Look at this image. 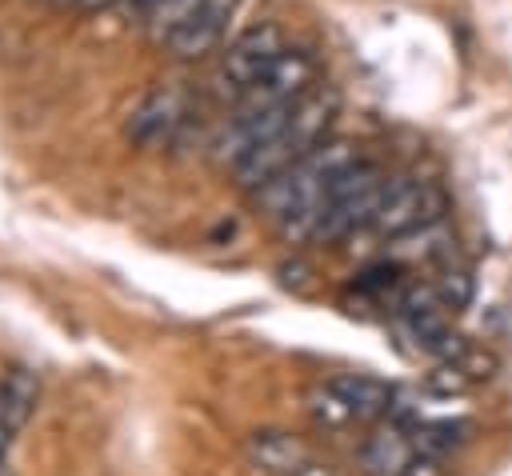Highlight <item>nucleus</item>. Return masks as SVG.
<instances>
[{"mask_svg": "<svg viewBox=\"0 0 512 476\" xmlns=\"http://www.w3.org/2000/svg\"><path fill=\"white\" fill-rule=\"evenodd\" d=\"M432 288H436V296H440V304L448 312H460L472 300V272H468V264H460L456 256H448L440 264V276H436Z\"/></svg>", "mask_w": 512, "mask_h": 476, "instance_id": "obj_13", "label": "nucleus"}, {"mask_svg": "<svg viewBox=\"0 0 512 476\" xmlns=\"http://www.w3.org/2000/svg\"><path fill=\"white\" fill-rule=\"evenodd\" d=\"M336 112H340V92L336 88H308L296 108H292V120H288V136L300 144V152H312L316 144L328 140V128L336 124Z\"/></svg>", "mask_w": 512, "mask_h": 476, "instance_id": "obj_8", "label": "nucleus"}, {"mask_svg": "<svg viewBox=\"0 0 512 476\" xmlns=\"http://www.w3.org/2000/svg\"><path fill=\"white\" fill-rule=\"evenodd\" d=\"M0 476H4V464H0Z\"/></svg>", "mask_w": 512, "mask_h": 476, "instance_id": "obj_22", "label": "nucleus"}, {"mask_svg": "<svg viewBox=\"0 0 512 476\" xmlns=\"http://www.w3.org/2000/svg\"><path fill=\"white\" fill-rule=\"evenodd\" d=\"M420 224H428V184L416 176H388L380 192V208L372 216V232L396 240Z\"/></svg>", "mask_w": 512, "mask_h": 476, "instance_id": "obj_4", "label": "nucleus"}, {"mask_svg": "<svg viewBox=\"0 0 512 476\" xmlns=\"http://www.w3.org/2000/svg\"><path fill=\"white\" fill-rule=\"evenodd\" d=\"M308 88H316V60L304 48H284L240 96L236 112H260L276 104H296Z\"/></svg>", "mask_w": 512, "mask_h": 476, "instance_id": "obj_1", "label": "nucleus"}, {"mask_svg": "<svg viewBox=\"0 0 512 476\" xmlns=\"http://www.w3.org/2000/svg\"><path fill=\"white\" fill-rule=\"evenodd\" d=\"M300 156H304L300 144H296V140L288 136V128H284L280 136L260 140L252 152H244V156L232 164V184H236L240 192H256V188H264L268 180H276L280 172H288Z\"/></svg>", "mask_w": 512, "mask_h": 476, "instance_id": "obj_6", "label": "nucleus"}, {"mask_svg": "<svg viewBox=\"0 0 512 476\" xmlns=\"http://www.w3.org/2000/svg\"><path fill=\"white\" fill-rule=\"evenodd\" d=\"M332 388L352 404L356 420H376V416H388V404H392V388L376 376H364V372H348V376H336Z\"/></svg>", "mask_w": 512, "mask_h": 476, "instance_id": "obj_10", "label": "nucleus"}, {"mask_svg": "<svg viewBox=\"0 0 512 476\" xmlns=\"http://www.w3.org/2000/svg\"><path fill=\"white\" fill-rule=\"evenodd\" d=\"M308 412H312V420H316V424H324V428H332V432H336V428H348V424L356 420L352 404L332 388V380L308 392Z\"/></svg>", "mask_w": 512, "mask_h": 476, "instance_id": "obj_14", "label": "nucleus"}, {"mask_svg": "<svg viewBox=\"0 0 512 476\" xmlns=\"http://www.w3.org/2000/svg\"><path fill=\"white\" fill-rule=\"evenodd\" d=\"M468 384H472V376H468L460 364H448V360H440V364L428 372V388H432V392H444V396H448V392H464Z\"/></svg>", "mask_w": 512, "mask_h": 476, "instance_id": "obj_16", "label": "nucleus"}, {"mask_svg": "<svg viewBox=\"0 0 512 476\" xmlns=\"http://www.w3.org/2000/svg\"><path fill=\"white\" fill-rule=\"evenodd\" d=\"M112 4H120V0H80L76 8H84V12H100V8H112Z\"/></svg>", "mask_w": 512, "mask_h": 476, "instance_id": "obj_20", "label": "nucleus"}, {"mask_svg": "<svg viewBox=\"0 0 512 476\" xmlns=\"http://www.w3.org/2000/svg\"><path fill=\"white\" fill-rule=\"evenodd\" d=\"M248 460L264 476H296L312 460V448L284 428H256L248 436Z\"/></svg>", "mask_w": 512, "mask_h": 476, "instance_id": "obj_7", "label": "nucleus"}, {"mask_svg": "<svg viewBox=\"0 0 512 476\" xmlns=\"http://www.w3.org/2000/svg\"><path fill=\"white\" fill-rule=\"evenodd\" d=\"M120 8H124L132 20H140V24H144V20H148V12L156 8V0H120Z\"/></svg>", "mask_w": 512, "mask_h": 476, "instance_id": "obj_18", "label": "nucleus"}, {"mask_svg": "<svg viewBox=\"0 0 512 476\" xmlns=\"http://www.w3.org/2000/svg\"><path fill=\"white\" fill-rule=\"evenodd\" d=\"M412 456H416L412 432L400 428V424H392V420H388V428H380L376 436H368V444L360 452V460H364V468L372 476H400Z\"/></svg>", "mask_w": 512, "mask_h": 476, "instance_id": "obj_9", "label": "nucleus"}, {"mask_svg": "<svg viewBox=\"0 0 512 476\" xmlns=\"http://www.w3.org/2000/svg\"><path fill=\"white\" fill-rule=\"evenodd\" d=\"M52 4H60V8H68V4H80V0H52Z\"/></svg>", "mask_w": 512, "mask_h": 476, "instance_id": "obj_21", "label": "nucleus"}, {"mask_svg": "<svg viewBox=\"0 0 512 476\" xmlns=\"http://www.w3.org/2000/svg\"><path fill=\"white\" fill-rule=\"evenodd\" d=\"M232 12H236V0H204V4L164 40V48H168L176 60H200V56H208V52L224 40Z\"/></svg>", "mask_w": 512, "mask_h": 476, "instance_id": "obj_5", "label": "nucleus"}, {"mask_svg": "<svg viewBox=\"0 0 512 476\" xmlns=\"http://www.w3.org/2000/svg\"><path fill=\"white\" fill-rule=\"evenodd\" d=\"M284 48H288V40H284V28H280V24L260 20V24L244 28V32L228 44V52H224V60H220V84L232 88L236 100H240L244 88H248Z\"/></svg>", "mask_w": 512, "mask_h": 476, "instance_id": "obj_2", "label": "nucleus"}, {"mask_svg": "<svg viewBox=\"0 0 512 476\" xmlns=\"http://www.w3.org/2000/svg\"><path fill=\"white\" fill-rule=\"evenodd\" d=\"M468 432H472L468 420H420L412 428V444H416V452L444 460L448 452H456L468 440Z\"/></svg>", "mask_w": 512, "mask_h": 476, "instance_id": "obj_12", "label": "nucleus"}, {"mask_svg": "<svg viewBox=\"0 0 512 476\" xmlns=\"http://www.w3.org/2000/svg\"><path fill=\"white\" fill-rule=\"evenodd\" d=\"M400 476H444V468H440V456H424V452H416Z\"/></svg>", "mask_w": 512, "mask_h": 476, "instance_id": "obj_17", "label": "nucleus"}, {"mask_svg": "<svg viewBox=\"0 0 512 476\" xmlns=\"http://www.w3.org/2000/svg\"><path fill=\"white\" fill-rule=\"evenodd\" d=\"M32 408H36V376L28 368L8 372L4 384H0V416H4V424L12 432H20L24 420L32 416Z\"/></svg>", "mask_w": 512, "mask_h": 476, "instance_id": "obj_11", "label": "nucleus"}, {"mask_svg": "<svg viewBox=\"0 0 512 476\" xmlns=\"http://www.w3.org/2000/svg\"><path fill=\"white\" fill-rule=\"evenodd\" d=\"M296 476H336V472H332L328 464H316V460H308V464H304Z\"/></svg>", "mask_w": 512, "mask_h": 476, "instance_id": "obj_19", "label": "nucleus"}, {"mask_svg": "<svg viewBox=\"0 0 512 476\" xmlns=\"http://www.w3.org/2000/svg\"><path fill=\"white\" fill-rule=\"evenodd\" d=\"M200 4H204V0H156V8L148 12V20H144V24H148V32L164 44V40H168V36H172V32H176V28H180V24L200 8Z\"/></svg>", "mask_w": 512, "mask_h": 476, "instance_id": "obj_15", "label": "nucleus"}, {"mask_svg": "<svg viewBox=\"0 0 512 476\" xmlns=\"http://www.w3.org/2000/svg\"><path fill=\"white\" fill-rule=\"evenodd\" d=\"M184 116H188V112H184L180 92H176V88H156V92H148V96L132 108L128 124H124V136H128L136 148L156 152V148H164V144L176 140Z\"/></svg>", "mask_w": 512, "mask_h": 476, "instance_id": "obj_3", "label": "nucleus"}]
</instances>
